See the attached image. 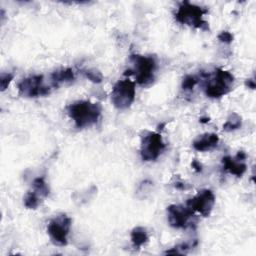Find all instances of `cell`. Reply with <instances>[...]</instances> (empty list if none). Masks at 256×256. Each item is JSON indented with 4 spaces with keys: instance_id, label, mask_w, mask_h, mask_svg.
<instances>
[{
    "instance_id": "6da1fadb",
    "label": "cell",
    "mask_w": 256,
    "mask_h": 256,
    "mask_svg": "<svg viewBox=\"0 0 256 256\" xmlns=\"http://www.w3.org/2000/svg\"><path fill=\"white\" fill-rule=\"evenodd\" d=\"M102 107L99 103L79 100L67 107L69 117L74 121L77 128H87L94 125L101 116Z\"/></svg>"
},
{
    "instance_id": "7a4b0ae2",
    "label": "cell",
    "mask_w": 256,
    "mask_h": 256,
    "mask_svg": "<svg viewBox=\"0 0 256 256\" xmlns=\"http://www.w3.org/2000/svg\"><path fill=\"white\" fill-rule=\"evenodd\" d=\"M133 67L125 71V75L133 74L135 80L140 85H148L154 80V73L157 67V62L153 56L131 55L129 57Z\"/></svg>"
},
{
    "instance_id": "3957f363",
    "label": "cell",
    "mask_w": 256,
    "mask_h": 256,
    "mask_svg": "<svg viewBox=\"0 0 256 256\" xmlns=\"http://www.w3.org/2000/svg\"><path fill=\"white\" fill-rule=\"evenodd\" d=\"M206 77L204 90L210 98H220L232 89L234 76L229 71L216 68L212 74H206Z\"/></svg>"
},
{
    "instance_id": "277c9868",
    "label": "cell",
    "mask_w": 256,
    "mask_h": 256,
    "mask_svg": "<svg viewBox=\"0 0 256 256\" xmlns=\"http://www.w3.org/2000/svg\"><path fill=\"white\" fill-rule=\"evenodd\" d=\"M207 9L194 5L188 1L182 2L177 11L175 12V19L177 22L201 30H208V23L203 19V16L207 13Z\"/></svg>"
},
{
    "instance_id": "5b68a950",
    "label": "cell",
    "mask_w": 256,
    "mask_h": 256,
    "mask_svg": "<svg viewBox=\"0 0 256 256\" xmlns=\"http://www.w3.org/2000/svg\"><path fill=\"white\" fill-rule=\"evenodd\" d=\"M135 83L129 78L119 80L111 92V101L119 110H125L131 106L135 99Z\"/></svg>"
},
{
    "instance_id": "8992f818",
    "label": "cell",
    "mask_w": 256,
    "mask_h": 256,
    "mask_svg": "<svg viewBox=\"0 0 256 256\" xmlns=\"http://www.w3.org/2000/svg\"><path fill=\"white\" fill-rule=\"evenodd\" d=\"M165 143L159 133L147 131L141 137L140 154L144 161L156 160L164 151Z\"/></svg>"
},
{
    "instance_id": "52a82bcc",
    "label": "cell",
    "mask_w": 256,
    "mask_h": 256,
    "mask_svg": "<svg viewBox=\"0 0 256 256\" xmlns=\"http://www.w3.org/2000/svg\"><path fill=\"white\" fill-rule=\"evenodd\" d=\"M71 218L66 214H60L50 220L47 226V233L51 241L58 246L67 244L68 234L71 228Z\"/></svg>"
},
{
    "instance_id": "ba28073f",
    "label": "cell",
    "mask_w": 256,
    "mask_h": 256,
    "mask_svg": "<svg viewBox=\"0 0 256 256\" xmlns=\"http://www.w3.org/2000/svg\"><path fill=\"white\" fill-rule=\"evenodd\" d=\"M17 87L19 94L27 98L47 96L51 92L50 87L44 83L42 75L26 77L18 83Z\"/></svg>"
},
{
    "instance_id": "9c48e42d",
    "label": "cell",
    "mask_w": 256,
    "mask_h": 256,
    "mask_svg": "<svg viewBox=\"0 0 256 256\" xmlns=\"http://www.w3.org/2000/svg\"><path fill=\"white\" fill-rule=\"evenodd\" d=\"M194 211L187 205H170L167 207V220L170 226L177 229H185L191 226Z\"/></svg>"
},
{
    "instance_id": "30bf717a",
    "label": "cell",
    "mask_w": 256,
    "mask_h": 256,
    "mask_svg": "<svg viewBox=\"0 0 256 256\" xmlns=\"http://www.w3.org/2000/svg\"><path fill=\"white\" fill-rule=\"evenodd\" d=\"M215 204V196L209 189L199 191L194 197L187 200L186 205L194 212H198L203 217H208Z\"/></svg>"
},
{
    "instance_id": "8fae6325",
    "label": "cell",
    "mask_w": 256,
    "mask_h": 256,
    "mask_svg": "<svg viewBox=\"0 0 256 256\" xmlns=\"http://www.w3.org/2000/svg\"><path fill=\"white\" fill-rule=\"evenodd\" d=\"M245 159H246V154L243 151H239L235 157L225 156L222 158L223 168L227 172L237 177H241L247 169V166L245 164Z\"/></svg>"
},
{
    "instance_id": "7c38bea8",
    "label": "cell",
    "mask_w": 256,
    "mask_h": 256,
    "mask_svg": "<svg viewBox=\"0 0 256 256\" xmlns=\"http://www.w3.org/2000/svg\"><path fill=\"white\" fill-rule=\"evenodd\" d=\"M219 142V137L215 133H204L202 135H199L194 141H193V147L195 150L204 152L214 149Z\"/></svg>"
},
{
    "instance_id": "4fadbf2b",
    "label": "cell",
    "mask_w": 256,
    "mask_h": 256,
    "mask_svg": "<svg viewBox=\"0 0 256 256\" xmlns=\"http://www.w3.org/2000/svg\"><path fill=\"white\" fill-rule=\"evenodd\" d=\"M75 79V74L71 68H61L55 70L51 74V80L54 86H58L61 83L71 82Z\"/></svg>"
},
{
    "instance_id": "5bb4252c",
    "label": "cell",
    "mask_w": 256,
    "mask_h": 256,
    "mask_svg": "<svg viewBox=\"0 0 256 256\" xmlns=\"http://www.w3.org/2000/svg\"><path fill=\"white\" fill-rule=\"evenodd\" d=\"M130 236H131L132 244L135 248H139V247L143 246L145 243L148 242V239H149L147 230L141 226H137V227L133 228Z\"/></svg>"
},
{
    "instance_id": "9a60e30c",
    "label": "cell",
    "mask_w": 256,
    "mask_h": 256,
    "mask_svg": "<svg viewBox=\"0 0 256 256\" xmlns=\"http://www.w3.org/2000/svg\"><path fill=\"white\" fill-rule=\"evenodd\" d=\"M242 126V118L237 113H232L227 118L226 122L223 125V129L227 132L234 131L239 129Z\"/></svg>"
},
{
    "instance_id": "2e32d148",
    "label": "cell",
    "mask_w": 256,
    "mask_h": 256,
    "mask_svg": "<svg viewBox=\"0 0 256 256\" xmlns=\"http://www.w3.org/2000/svg\"><path fill=\"white\" fill-rule=\"evenodd\" d=\"M41 198L34 190L29 191L24 197V205L28 209H36L41 203Z\"/></svg>"
},
{
    "instance_id": "e0dca14e",
    "label": "cell",
    "mask_w": 256,
    "mask_h": 256,
    "mask_svg": "<svg viewBox=\"0 0 256 256\" xmlns=\"http://www.w3.org/2000/svg\"><path fill=\"white\" fill-rule=\"evenodd\" d=\"M32 186H33V190L39 196H41L42 198L48 196L49 188H48V186H47V184H46V182H45L43 177H38V178L34 179V181L32 183Z\"/></svg>"
},
{
    "instance_id": "ac0fdd59",
    "label": "cell",
    "mask_w": 256,
    "mask_h": 256,
    "mask_svg": "<svg viewBox=\"0 0 256 256\" xmlns=\"http://www.w3.org/2000/svg\"><path fill=\"white\" fill-rule=\"evenodd\" d=\"M197 83H198L197 77H195L194 75H186L182 80V89L185 91L192 90Z\"/></svg>"
},
{
    "instance_id": "d6986e66",
    "label": "cell",
    "mask_w": 256,
    "mask_h": 256,
    "mask_svg": "<svg viewBox=\"0 0 256 256\" xmlns=\"http://www.w3.org/2000/svg\"><path fill=\"white\" fill-rule=\"evenodd\" d=\"M85 76L94 83H100L102 81V74L95 69H86L83 71Z\"/></svg>"
},
{
    "instance_id": "ffe728a7",
    "label": "cell",
    "mask_w": 256,
    "mask_h": 256,
    "mask_svg": "<svg viewBox=\"0 0 256 256\" xmlns=\"http://www.w3.org/2000/svg\"><path fill=\"white\" fill-rule=\"evenodd\" d=\"M13 74L12 73H1L0 76V87H1V91H5L7 89V87L9 86L10 82L13 80Z\"/></svg>"
},
{
    "instance_id": "44dd1931",
    "label": "cell",
    "mask_w": 256,
    "mask_h": 256,
    "mask_svg": "<svg viewBox=\"0 0 256 256\" xmlns=\"http://www.w3.org/2000/svg\"><path fill=\"white\" fill-rule=\"evenodd\" d=\"M218 40L222 43H231L233 41V35L228 31H222L218 35Z\"/></svg>"
},
{
    "instance_id": "7402d4cb",
    "label": "cell",
    "mask_w": 256,
    "mask_h": 256,
    "mask_svg": "<svg viewBox=\"0 0 256 256\" xmlns=\"http://www.w3.org/2000/svg\"><path fill=\"white\" fill-rule=\"evenodd\" d=\"M192 167H193L194 170L197 171V172H201V171H202V165H201V163H200L199 161H197V160H193V162H192Z\"/></svg>"
},
{
    "instance_id": "603a6c76",
    "label": "cell",
    "mask_w": 256,
    "mask_h": 256,
    "mask_svg": "<svg viewBox=\"0 0 256 256\" xmlns=\"http://www.w3.org/2000/svg\"><path fill=\"white\" fill-rule=\"evenodd\" d=\"M245 85L250 89H255V82L253 79H247L245 81Z\"/></svg>"
},
{
    "instance_id": "cb8c5ba5",
    "label": "cell",
    "mask_w": 256,
    "mask_h": 256,
    "mask_svg": "<svg viewBox=\"0 0 256 256\" xmlns=\"http://www.w3.org/2000/svg\"><path fill=\"white\" fill-rule=\"evenodd\" d=\"M175 187H176L177 189H185V188H186V187H185V183L182 182V181H176Z\"/></svg>"
}]
</instances>
